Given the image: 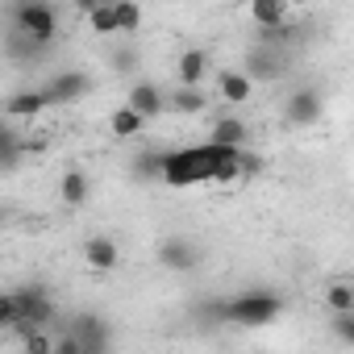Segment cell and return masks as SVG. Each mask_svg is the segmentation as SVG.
<instances>
[{"mask_svg": "<svg viewBox=\"0 0 354 354\" xmlns=\"http://www.w3.org/2000/svg\"><path fill=\"white\" fill-rule=\"evenodd\" d=\"M167 109H171V113H180V117H196V113H205V109H209L205 88H175V92L167 96Z\"/></svg>", "mask_w": 354, "mask_h": 354, "instance_id": "16", "label": "cell"}, {"mask_svg": "<svg viewBox=\"0 0 354 354\" xmlns=\"http://www.w3.org/2000/svg\"><path fill=\"white\" fill-rule=\"evenodd\" d=\"M67 333L80 342H96V337H109V321H100L96 313H75L67 321Z\"/></svg>", "mask_w": 354, "mask_h": 354, "instance_id": "19", "label": "cell"}, {"mask_svg": "<svg viewBox=\"0 0 354 354\" xmlns=\"http://www.w3.org/2000/svg\"><path fill=\"white\" fill-rule=\"evenodd\" d=\"M17 154H21L17 133H0V162H5V167H17Z\"/></svg>", "mask_w": 354, "mask_h": 354, "instance_id": "25", "label": "cell"}, {"mask_svg": "<svg viewBox=\"0 0 354 354\" xmlns=\"http://www.w3.org/2000/svg\"><path fill=\"white\" fill-rule=\"evenodd\" d=\"M21 337V354H55V342L59 337H50L46 329H26V333H17Z\"/></svg>", "mask_w": 354, "mask_h": 354, "instance_id": "22", "label": "cell"}, {"mask_svg": "<svg viewBox=\"0 0 354 354\" xmlns=\"http://www.w3.org/2000/svg\"><path fill=\"white\" fill-rule=\"evenodd\" d=\"M84 263H88L92 271H117V267H121V250H117V242H113L109 234H92V238L84 242Z\"/></svg>", "mask_w": 354, "mask_h": 354, "instance_id": "8", "label": "cell"}, {"mask_svg": "<svg viewBox=\"0 0 354 354\" xmlns=\"http://www.w3.org/2000/svg\"><path fill=\"white\" fill-rule=\"evenodd\" d=\"M46 92L42 88H34V92H17V96H9V104H5V113L13 117V121H34V117H42L46 113Z\"/></svg>", "mask_w": 354, "mask_h": 354, "instance_id": "13", "label": "cell"}, {"mask_svg": "<svg viewBox=\"0 0 354 354\" xmlns=\"http://www.w3.org/2000/svg\"><path fill=\"white\" fill-rule=\"evenodd\" d=\"M109 129H113V138H133V133H142V129H146V117H138L129 104H121V109H113Z\"/></svg>", "mask_w": 354, "mask_h": 354, "instance_id": "20", "label": "cell"}, {"mask_svg": "<svg viewBox=\"0 0 354 354\" xmlns=\"http://www.w3.org/2000/svg\"><path fill=\"white\" fill-rule=\"evenodd\" d=\"M325 308L333 317H350L354 313V279H333L325 288Z\"/></svg>", "mask_w": 354, "mask_h": 354, "instance_id": "18", "label": "cell"}, {"mask_svg": "<svg viewBox=\"0 0 354 354\" xmlns=\"http://www.w3.org/2000/svg\"><path fill=\"white\" fill-rule=\"evenodd\" d=\"M205 75H209V50L192 46L180 55V63H175V80H180V88H205Z\"/></svg>", "mask_w": 354, "mask_h": 354, "instance_id": "10", "label": "cell"}, {"mask_svg": "<svg viewBox=\"0 0 354 354\" xmlns=\"http://www.w3.org/2000/svg\"><path fill=\"white\" fill-rule=\"evenodd\" d=\"M209 142H213V146H225V150H242V142H246V121H238V117H221V121L213 125Z\"/></svg>", "mask_w": 354, "mask_h": 354, "instance_id": "17", "label": "cell"}, {"mask_svg": "<svg viewBox=\"0 0 354 354\" xmlns=\"http://www.w3.org/2000/svg\"><path fill=\"white\" fill-rule=\"evenodd\" d=\"M125 104L138 113V117H158L162 109H167V96H162V88L158 84H150V80H142V84H133L129 88V96H125Z\"/></svg>", "mask_w": 354, "mask_h": 354, "instance_id": "9", "label": "cell"}, {"mask_svg": "<svg viewBox=\"0 0 354 354\" xmlns=\"http://www.w3.org/2000/svg\"><path fill=\"white\" fill-rule=\"evenodd\" d=\"M246 13L259 26V34H283L288 30V17H292V9L283 5V0H254Z\"/></svg>", "mask_w": 354, "mask_h": 354, "instance_id": "7", "label": "cell"}, {"mask_svg": "<svg viewBox=\"0 0 354 354\" xmlns=\"http://www.w3.org/2000/svg\"><path fill=\"white\" fill-rule=\"evenodd\" d=\"M55 354H84V342L71 337V333H63V337L55 342Z\"/></svg>", "mask_w": 354, "mask_h": 354, "instance_id": "27", "label": "cell"}, {"mask_svg": "<svg viewBox=\"0 0 354 354\" xmlns=\"http://www.w3.org/2000/svg\"><path fill=\"white\" fill-rule=\"evenodd\" d=\"M333 337L346 342V346H354V313L350 317H333Z\"/></svg>", "mask_w": 354, "mask_h": 354, "instance_id": "26", "label": "cell"}, {"mask_svg": "<svg viewBox=\"0 0 354 354\" xmlns=\"http://www.w3.org/2000/svg\"><path fill=\"white\" fill-rule=\"evenodd\" d=\"M92 34H117V5H84Z\"/></svg>", "mask_w": 354, "mask_h": 354, "instance_id": "21", "label": "cell"}, {"mask_svg": "<svg viewBox=\"0 0 354 354\" xmlns=\"http://www.w3.org/2000/svg\"><path fill=\"white\" fill-rule=\"evenodd\" d=\"M321 92L317 88H296L292 96H288V109H283V117H288V125H300V129H308V125H317L321 121Z\"/></svg>", "mask_w": 354, "mask_h": 354, "instance_id": "6", "label": "cell"}, {"mask_svg": "<svg viewBox=\"0 0 354 354\" xmlns=\"http://www.w3.org/2000/svg\"><path fill=\"white\" fill-rule=\"evenodd\" d=\"M246 75H250V80H279V75H283V59L275 55V46H259V50H250V59H246Z\"/></svg>", "mask_w": 354, "mask_h": 354, "instance_id": "15", "label": "cell"}, {"mask_svg": "<svg viewBox=\"0 0 354 354\" xmlns=\"http://www.w3.org/2000/svg\"><path fill=\"white\" fill-rule=\"evenodd\" d=\"M158 259H162L167 271H192L201 254H196V246H192L188 238H167V242L158 246Z\"/></svg>", "mask_w": 354, "mask_h": 354, "instance_id": "11", "label": "cell"}, {"mask_svg": "<svg viewBox=\"0 0 354 354\" xmlns=\"http://www.w3.org/2000/svg\"><path fill=\"white\" fill-rule=\"evenodd\" d=\"M17 300H21V329H17V333H26V329H50V325H55L59 308H55V300H50L46 288L34 283V288L17 292Z\"/></svg>", "mask_w": 354, "mask_h": 354, "instance_id": "4", "label": "cell"}, {"mask_svg": "<svg viewBox=\"0 0 354 354\" xmlns=\"http://www.w3.org/2000/svg\"><path fill=\"white\" fill-rule=\"evenodd\" d=\"M59 196H63V205L67 209H80V205H88V196H92V180L84 171H63V180H59Z\"/></svg>", "mask_w": 354, "mask_h": 354, "instance_id": "14", "label": "cell"}, {"mask_svg": "<svg viewBox=\"0 0 354 354\" xmlns=\"http://www.w3.org/2000/svg\"><path fill=\"white\" fill-rule=\"evenodd\" d=\"M13 21H17V34L30 38L34 46H46L59 34V13L50 5H42V0H21L13 9Z\"/></svg>", "mask_w": 354, "mask_h": 354, "instance_id": "3", "label": "cell"}, {"mask_svg": "<svg viewBox=\"0 0 354 354\" xmlns=\"http://www.w3.org/2000/svg\"><path fill=\"white\" fill-rule=\"evenodd\" d=\"M217 92H221V100H225V104H246V100H250V92H254V80H250L246 71L230 67V71H221V75H217Z\"/></svg>", "mask_w": 354, "mask_h": 354, "instance_id": "12", "label": "cell"}, {"mask_svg": "<svg viewBox=\"0 0 354 354\" xmlns=\"http://www.w3.org/2000/svg\"><path fill=\"white\" fill-rule=\"evenodd\" d=\"M242 150H225V146H184V150H167L162 154V180L171 188H192V184H213L217 171L225 162H234Z\"/></svg>", "mask_w": 354, "mask_h": 354, "instance_id": "1", "label": "cell"}, {"mask_svg": "<svg viewBox=\"0 0 354 354\" xmlns=\"http://www.w3.org/2000/svg\"><path fill=\"white\" fill-rule=\"evenodd\" d=\"M42 92H46L50 104H71V100H84V96L92 92V75L80 71V67H67V71H59Z\"/></svg>", "mask_w": 354, "mask_h": 354, "instance_id": "5", "label": "cell"}, {"mask_svg": "<svg viewBox=\"0 0 354 354\" xmlns=\"http://www.w3.org/2000/svg\"><path fill=\"white\" fill-rule=\"evenodd\" d=\"M138 26H142V5L117 0V34H138Z\"/></svg>", "mask_w": 354, "mask_h": 354, "instance_id": "23", "label": "cell"}, {"mask_svg": "<svg viewBox=\"0 0 354 354\" xmlns=\"http://www.w3.org/2000/svg\"><path fill=\"white\" fill-rule=\"evenodd\" d=\"M279 308H283V300L275 292L246 288V292H238V296L225 300V321L230 325H242V329H259V325H271L279 317Z\"/></svg>", "mask_w": 354, "mask_h": 354, "instance_id": "2", "label": "cell"}, {"mask_svg": "<svg viewBox=\"0 0 354 354\" xmlns=\"http://www.w3.org/2000/svg\"><path fill=\"white\" fill-rule=\"evenodd\" d=\"M0 325L5 329H21V300H17V292H9V296H0Z\"/></svg>", "mask_w": 354, "mask_h": 354, "instance_id": "24", "label": "cell"}]
</instances>
